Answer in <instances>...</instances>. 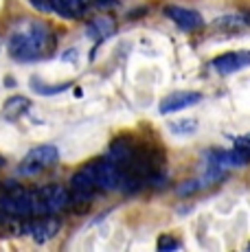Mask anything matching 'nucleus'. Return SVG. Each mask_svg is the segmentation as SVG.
Instances as JSON below:
<instances>
[{"label":"nucleus","instance_id":"obj_1","mask_svg":"<svg viewBox=\"0 0 250 252\" xmlns=\"http://www.w3.org/2000/svg\"><path fill=\"white\" fill-rule=\"evenodd\" d=\"M9 55L18 62H35L49 55L55 46L49 27L42 22H25L9 37Z\"/></svg>","mask_w":250,"mask_h":252},{"label":"nucleus","instance_id":"obj_2","mask_svg":"<svg viewBox=\"0 0 250 252\" xmlns=\"http://www.w3.org/2000/svg\"><path fill=\"white\" fill-rule=\"evenodd\" d=\"M68 204H73V195L70 189L66 191L60 184H49L33 191V220L46 215H55V213L64 211Z\"/></svg>","mask_w":250,"mask_h":252},{"label":"nucleus","instance_id":"obj_3","mask_svg":"<svg viewBox=\"0 0 250 252\" xmlns=\"http://www.w3.org/2000/svg\"><path fill=\"white\" fill-rule=\"evenodd\" d=\"M88 169H90V173H93L94 182H97L99 191H114V189H121L123 169L119 167L112 158H103V160L90 162Z\"/></svg>","mask_w":250,"mask_h":252},{"label":"nucleus","instance_id":"obj_4","mask_svg":"<svg viewBox=\"0 0 250 252\" xmlns=\"http://www.w3.org/2000/svg\"><path fill=\"white\" fill-rule=\"evenodd\" d=\"M57 160H60V152L55 145H40V147H33L25 156V160L20 162V173L33 176V173L55 164Z\"/></svg>","mask_w":250,"mask_h":252},{"label":"nucleus","instance_id":"obj_5","mask_svg":"<svg viewBox=\"0 0 250 252\" xmlns=\"http://www.w3.org/2000/svg\"><path fill=\"white\" fill-rule=\"evenodd\" d=\"M97 182H94L93 173L88 167L79 169L73 178H70V195H73V204H90L97 193Z\"/></svg>","mask_w":250,"mask_h":252},{"label":"nucleus","instance_id":"obj_6","mask_svg":"<svg viewBox=\"0 0 250 252\" xmlns=\"http://www.w3.org/2000/svg\"><path fill=\"white\" fill-rule=\"evenodd\" d=\"M165 16L171 22H176L182 31H198L204 27V18L200 16L195 9L189 7H178V4H167L165 7Z\"/></svg>","mask_w":250,"mask_h":252},{"label":"nucleus","instance_id":"obj_7","mask_svg":"<svg viewBox=\"0 0 250 252\" xmlns=\"http://www.w3.org/2000/svg\"><path fill=\"white\" fill-rule=\"evenodd\" d=\"M250 66V51H233V53H224V55L215 57L213 60V68L219 75H233V72Z\"/></svg>","mask_w":250,"mask_h":252},{"label":"nucleus","instance_id":"obj_8","mask_svg":"<svg viewBox=\"0 0 250 252\" xmlns=\"http://www.w3.org/2000/svg\"><path fill=\"white\" fill-rule=\"evenodd\" d=\"M202 101V94L198 92H171L169 96L160 101V114L167 116V114H174V112H180L185 108H191V105L200 103Z\"/></svg>","mask_w":250,"mask_h":252},{"label":"nucleus","instance_id":"obj_9","mask_svg":"<svg viewBox=\"0 0 250 252\" xmlns=\"http://www.w3.org/2000/svg\"><path fill=\"white\" fill-rule=\"evenodd\" d=\"M57 230H60V221H57V220H49V217H42V220L33 221V224H31V221H25L22 235L33 237L37 244H44V241H49L51 237L57 235Z\"/></svg>","mask_w":250,"mask_h":252},{"label":"nucleus","instance_id":"obj_10","mask_svg":"<svg viewBox=\"0 0 250 252\" xmlns=\"http://www.w3.org/2000/svg\"><path fill=\"white\" fill-rule=\"evenodd\" d=\"M134 154H136V147H134L132 140L129 138H119V140H114L112 147H110L108 158H112L119 167H123V164H127L129 160H132Z\"/></svg>","mask_w":250,"mask_h":252},{"label":"nucleus","instance_id":"obj_11","mask_svg":"<svg viewBox=\"0 0 250 252\" xmlns=\"http://www.w3.org/2000/svg\"><path fill=\"white\" fill-rule=\"evenodd\" d=\"M29 110H31V99L20 96V94H13V96H9V99L4 101L2 116L7 121H16V119H20L22 114H27Z\"/></svg>","mask_w":250,"mask_h":252},{"label":"nucleus","instance_id":"obj_12","mask_svg":"<svg viewBox=\"0 0 250 252\" xmlns=\"http://www.w3.org/2000/svg\"><path fill=\"white\" fill-rule=\"evenodd\" d=\"M86 33H88L90 37H94V40H105V37H110L114 33V20L108 16H99L94 18V20H90L88 29H86Z\"/></svg>","mask_w":250,"mask_h":252},{"label":"nucleus","instance_id":"obj_13","mask_svg":"<svg viewBox=\"0 0 250 252\" xmlns=\"http://www.w3.org/2000/svg\"><path fill=\"white\" fill-rule=\"evenodd\" d=\"M244 24H246V18H242V16H224V18L213 20V27L222 29V31H239Z\"/></svg>","mask_w":250,"mask_h":252},{"label":"nucleus","instance_id":"obj_14","mask_svg":"<svg viewBox=\"0 0 250 252\" xmlns=\"http://www.w3.org/2000/svg\"><path fill=\"white\" fill-rule=\"evenodd\" d=\"M198 129V121L195 119H182V121H174L169 123V132L171 134H193Z\"/></svg>","mask_w":250,"mask_h":252},{"label":"nucleus","instance_id":"obj_15","mask_svg":"<svg viewBox=\"0 0 250 252\" xmlns=\"http://www.w3.org/2000/svg\"><path fill=\"white\" fill-rule=\"evenodd\" d=\"M156 248H158V252H171V250L180 248V241L174 239L171 235H160L156 241Z\"/></svg>","mask_w":250,"mask_h":252},{"label":"nucleus","instance_id":"obj_16","mask_svg":"<svg viewBox=\"0 0 250 252\" xmlns=\"http://www.w3.org/2000/svg\"><path fill=\"white\" fill-rule=\"evenodd\" d=\"M33 88H35L40 94H55V92H62L68 88V84H62V86H42L40 81H33Z\"/></svg>","mask_w":250,"mask_h":252},{"label":"nucleus","instance_id":"obj_17","mask_svg":"<svg viewBox=\"0 0 250 252\" xmlns=\"http://www.w3.org/2000/svg\"><path fill=\"white\" fill-rule=\"evenodd\" d=\"M37 11H44V13H55V0H29Z\"/></svg>","mask_w":250,"mask_h":252},{"label":"nucleus","instance_id":"obj_18","mask_svg":"<svg viewBox=\"0 0 250 252\" xmlns=\"http://www.w3.org/2000/svg\"><path fill=\"white\" fill-rule=\"evenodd\" d=\"M195 189H200V182L198 180H191V182L182 184V187L178 189V193H180V195H187V193H193Z\"/></svg>","mask_w":250,"mask_h":252},{"label":"nucleus","instance_id":"obj_19","mask_svg":"<svg viewBox=\"0 0 250 252\" xmlns=\"http://www.w3.org/2000/svg\"><path fill=\"white\" fill-rule=\"evenodd\" d=\"M235 147L250 149V134H246V136H239V138H235Z\"/></svg>","mask_w":250,"mask_h":252},{"label":"nucleus","instance_id":"obj_20","mask_svg":"<svg viewBox=\"0 0 250 252\" xmlns=\"http://www.w3.org/2000/svg\"><path fill=\"white\" fill-rule=\"evenodd\" d=\"M90 2L99 4V7H105V4H110V2H112V0H90Z\"/></svg>","mask_w":250,"mask_h":252},{"label":"nucleus","instance_id":"obj_21","mask_svg":"<svg viewBox=\"0 0 250 252\" xmlns=\"http://www.w3.org/2000/svg\"><path fill=\"white\" fill-rule=\"evenodd\" d=\"M2 164H4V158H2V156H0V167H2Z\"/></svg>","mask_w":250,"mask_h":252}]
</instances>
